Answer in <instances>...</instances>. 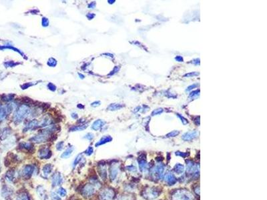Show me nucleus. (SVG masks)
<instances>
[{
	"label": "nucleus",
	"mask_w": 267,
	"mask_h": 200,
	"mask_svg": "<svg viewBox=\"0 0 267 200\" xmlns=\"http://www.w3.org/2000/svg\"><path fill=\"white\" fill-rule=\"evenodd\" d=\"M30 113V109L26 104H22L16 110L13 116V120L15 123H19L23 121Z\"/></svg>",
	"instance_id": "1"
},
{
	"label": "nucleus",
	"mask_w": 267,
	"mask_h": 200,
	"mask_svg": "<svg viewBox=\"0 0 267 200\" xmlns=\"http://www.w3.org/2000/svg\"><path fill=\"white\" fill-rule=\"evenodd\" d=\"M51 133H50L47 129H43L41 131L40 133H39L37 135H34L33 137L30 138V141L36 143H41L46 142L50 139V135Z\"/></svg>",
	"instance_id": "2"
},
{
	"label": "nucleus",
	"mask_w": 267,
	"mask_h": 200,
	"mask_svg": "<svg viewBox=\"0 0 267 200\" xmlns=\"http://www.w3.org/2000/svg\"><path fill=\"white\" fill-rule=\"evenodd\" d=\"M82 195L86 197H90L95 194L96 187L91 183H87L84 185L81 190Z\"/></svg>",
	"instance_id": "3"
},
{
	"label": "nucleus",
	"mask_w": 267,
	"mask_h": 200,
	"mask_svg": "<svg viewBox=\"0 0 267 200\" xmlns=\"http://www.w3.org/2000/svg\"><path fill=\"white\" fill-rule=\"evenodd\" d=\"M35 171V167L32 165H25L21 170V175L24 179H28L31 177Z\"/></svg>",
	"instance_id": "4"
},
{
	"label": "nucleus",
	"mask_w": 267,
	"mask_h": 200,
	"mask_svg": "<svg viewBox=\"0 0 267 200\" xmlns=\"http://www.w3.org/2000/svg\"><path fill=\"white\" fill-rule=\"evenodd\" d=\"M99 196L101 200H110L114 197V191L110 188H105L100 191Z\"/></svg>",
	"instance_id": "5"
},
{
	"label": "nucleus",
	"mask_w": 267,
	"mask_h": 200,
	"mask_svg": "<svg viewBox=\"0 0 267 200\" xmlns=\"http://www.w3.org/2000/svg\"><path fill=\"white\" fill-rule=\"evenodd\" d=\"M174 200H193V197L186 191H178L174 195Z\"/></svg>",
	"instance_id": "6"
},
{
	"label": "nucleus",
	"mask_w": 267,
	"mask_h": 200,
	"mask_svg": "<svg viewBox=\"0 0 267 200\" xmlns=\"http://www.w3.org/2000/svg\"><path fill=\"white\" fill-rule=\"evenodd\" d=\"M52 151L47 147H41L37 153L38 157L41 159H48L52 157Z\"/></svg>",
	"instance_id": "7"
},
{
	"label": "nucleus",
	"mask_w": 267,
	"mask_h": 200,
	"mask_svg": "<svg viewBox=\"0 0 267 200\" xmlns=\"http://www.w3.org/2000/svg\"><path fill=\"white\" fill-rule=\"evenodd\" d=\"M63 177L60 172H56L52 176V184L53 187H57L62 185Z\"/></svg>",
	"instance_id": "8"
},
{
	"label": "nucleus",
	"mask_w": 267,
	"mask_h": 200,
	"mask_svg": "<svg viewBox=\"0 0 267 200\" xmlns=\"http://www.w3.org/2000/svg\"><path fill=\"white\" fill-rule=\"evenodd\" d=\"M13 191L11 188H10L9 186L5 185L3 186L1 189V195L6 199H10L13 196Z\"/></svg>",
	"instance_id": "9"
},
{
	"label": "nucleus",
	"mask_w": 267,
	"mask_h": 200,
	"mask_svg": "<svg viewBox=\"0 0 267 200\" xmlns=\"http://www.w3.org/2000/svg\"><path fill=\"white\" fill-rule=\"evenodd\" d=\"M98 171L100 177L102 180H106L107 178V169H106V164L100 163L98 166Z\"/></svg>",
	"instance_id": "10"
},
{
	"label": "nucleus",
	"mask_w": 267,
	"mask_h": 200,
	"mask_svg": "<svg viewBox=\"0 0 267 200\" xmlns=\"http://www.w3.org/2000/svg\"><path fill=\"white\" fill-rule=\"evenodd\" d=\"M38 123H39V122H38L37 120H36V119L32 120V121L29 122V123H27V125H26V126L23 129V131L26 132V131H29V130L35 129L36 127H39V124Z\"/></svg>",
	"instance_id": "11"
},
{
	"label": "nucleus",
	"mask_w": 267,
	"mask_h": 200,
	"mask_svg": "<svg viewBox=\"0 0 267 200\" xmlns=\"http://www.w3.org/2000/svg\"><path fill=\"white\" fill-rule=\"evenodd\" d=\"M164 171V167L162 164H158L155 167L154 169V174L155 175L156 177H158V178H160L163 175Z\"/></svg>",
	"instance_id": "12"
},
{
	"label": "nucleus",
	"mask_w": 267,
	"mask_h": 200,
	"mask_svg": "<svg viewBox=\"0 0 267 200\" xmlns=\"http://www.w3.org/2000/svg\"><path fill=\"white\" fill-rule=\"evenodd\" d=\"M118 174V167L116 165H112L110 169V178L114 181L117 177Z\"/></svg>",
	"instance_id": "13"
},
{
	"label": "nucleus",
	"mask_w": 267,
	"mask_h": 200,
	"mask_svg": "<svg viewBox=\"0 0 267 200\" xmlns=\"http://www.w3.org/2000/svg\"><path fill=\"white\" fill-rule=\"evenodd\" d=\"M197 132L196 131H188L182 135V139H183L184 141H190V140L194 139V138L197 136Z\"/></svg>",
	"instance_id": "14"
},
{
	"label": "nucleus",
	"mask_w": 267,
	"mask_h": 200,
	"mask_svg": "<svg viewBox=\"0 0 267 200\" xmlns=\"http://www.w3.org/2000/svg\"><path fill=\"white\" fill-rule=\"evenodd\" d=\"M52 168H53V165L52 164L48 163L44 165V166L42 167V174L46 177H47L48 175H50L52 172Z\"/></svg>",
	"instance_id": "15"
},
{
	"label": "nucleus",
	"mask_w": 267,
	"mask_h": 200,
	"mask_svg": "<svg viewBox=\"0 0 267 200\" xmlns=\"http://www.w3.org/2000/svg\"><path fill=\"white\" fill-rule=\"evenodd\" d=\"M112 137L110 135H106L102 137L101 139H100L99 141H98L97 143H96L95 146L96 147H99V146L104 145V144H106L107 143H109V142L112 141Z\"/></svg>",
	"instance_id": "16"
},
{
	"label": "nucleus",
	"mask_w": 267,
	"mask_h": 200,
	"mask_svg": "<svg viewBox=\"0 0 267 200\" xmlns=\"http://www.w3.org/2000/svg\"><path fill=\"white\" fill-rule=\"evenodd\" d=\"M19 147L20 149L25 150V151H31L34 149L33 145L30 142H22V143H20Z\"/></svg>",
	"instance_id": "17"
},
{
	"label": "nucleus",
	"mask_w": 267,
	"mask_h": 200,
	"mask_svg": "<svg viewBox=\"0 0 267 200\" xmlns=\"http://www.w3.org/2000/svg\"><path fill=\"white\" fill-rule=\"evenodd\" d=\"M105 122L102 119H97L92 123V129L94 130V131H98V130L101 129L103 127Z\"/></svg>",
	"instance_id": "18"
},
{
	"label": "nucleus",
	"mask_w": 267,
	"mask_h": 200,
	"mask_svg": "<svg viewBox=\"0 0 267 200\" xmlns=\"http://www.w3.org/2000/svg\"><path fill=\"white\" fill-rule=\"evenodd\" d=\"M37 193L38 195L41 199L46 200L47 199V193H46V189L42 187V186H38L37 187Z\"/></svg>",
	"instance_id": "19"
},
{
	"label": "nucleus",
	"mask_w": 267,
	"mask_h": 200,
	"mask_svg": "<svg viewBox=\"0 0 267 200\" xmlns=\"http://www.w3.org/2000/svg\"><path fill=\"white\" fill-rule=\"evenodd\" d=\"M165 181H166V183L169 185H174V183L176 182V179L172 173H167L165 177Z\"/></svg>",
	"instance_id": "20"
},
{
	"label": "nucleus",
	"mask_w": 267,
	"mask_h": 200,
	"mask_svg": "<svg viewBox=\"0 0 267 200\" xmlns=\"http://www.w3.org/2000/svg\"><path fill=\"white\" fill-rule=\"evenodd\" d=\"M15 175H16V173L15 171V170H10L6 173L5 175V179L7 180L8 182L11 183V182H13L14 181L15 178Z\"/></svg>",
	"instance_id": "21"
},
{
	"label": "nucleus",
	"mask_w": 267,
	"mask_h": 200,
	"mask_svg": "<svg viewBox=\"0 0 267 200\" xmlns=\"http://www.w3.org/2000/svg\"><path fill=\"white\" fill-rule=\"evenodd\" d=\"M74 148L73 146H71V147H68L65 151L63 152V153L61 155V157L63 158V159H67V158H69L70 156L72 155V153H73Z\"/></svg>",
	"instance_id": "22"
},
{
	"label": "nucleus",
	"mask_w": 267,
	"mask_h": 200,
	"mask_svg": "<svg viewBox=\"0 0 267 200\" xmlns=\"http://www.w3.org/2000/svg\"><path fill=\"white\" fill-rule=\"evenodd\" d=\"M12 49V50H13L14 51H16V52H17L18 53H19L20 55H21L22 57H25V55H24V53H23V52H22L21 50H19V49H18L17 48H15V47H14L13 46H12V45H0V49H1V50H3V49Z\"/></svg>",
	"instance_id": "23"
},
{
	"label": "nucleus",
	"mask_w": 267,
	"mask_h": 200,
	"mask_svg": "<svg viewBox=\"0 0 267 200\" xmlns=\"http://www.w3.org/2000/svg\"><path fill=\"white\" fill-rule=\"evenodd\" d=\"M124 105L121 103H112L108 107V109L110 111H116V110H119L124 107Z\"/></svg>",
	"instance_id": "24"
},
{
	"label": "nucleus",
	"mask_w": 267,
	"mask_h": 200,
	"mask_svg": "<svg viewBox=\"0 0 267 200\" xmlns=\"http://www.w3.org/2000/svg\"><path fill=\"white\" fill-rule=\"evenodd\" d=\"M7 111L6 107H4L1 104H0V121H2L5 119L6 116L7 115Z\"/></svg>",
	"instance_id": "25"
},
{
	"label": "nucleus",
	"mask_w": 267,
	"mask_h": 200,
	"mask_svg": "<svg viewBox=\"0 0 267 200\" xmlns=\"http://www.w3.org/2000/svg\"><path fill=\"white\" fill-rule=\"evenodd\" d=\"M15 200H30V197L26 192L23 191L18 194Z\"/></svg>",
	"instance_id": "26"
},
{
	"label": "nucleus",
	"mask_w": 267,
	"mask_h": 200,
	"mask_svg": "<svg viewBox=\"0 0 267 200\" xmlns=\"http://www.w3.org/2000/svg\"><path fill=\"white\" fill-rule=\"evenodd\" d=\"M83 157H84L82 153H80L79 155H78L77 156H76V158L74 160V161L72 162V167L75 168L76 166L78 165V164H79L80 163H81L82 160L83 159Z\"/></svg>",
	"instance_id": "27"
},
{
	"label": "nucleus",
	"mask_w": 267,
	"mask_h": 200,
	"mask_svg": "<svg viewBox=\"0 0 267 200\" xmlns=\"http://www.w3.org/2000/svg\"><path fill=\"white\" fill-rule=\"evenodd\" d=\"M138 164H139V167L140 169L142 171H146V170L148 169V165L146 161L144 160V159H140L139 161H138Z\"/></svg>",
	"instance_id": "28"
},
{
	"label": "nucleus",
	"mask_w": 267,
	"mask_h": 200,
	"mask_svg": "<svg viewBox=\"0 0 267 200\" xmlns=\"http://www.w3.org/2000/svg\"><path fill=\"white\" fill-rule=\"evenodd\" d=\"M87 124H85V125H75V126H72L70 128V131H82V130L85 129L86 127H87Z\"/></svg>",
	"instance_id": "29"
},
{
	"label": "nucleus",
	"mask_w": 267,
	"mask_h": 200,
	"mask_svg": "<svg viewBox=\"0 0 267 200\" xmlns=\"http://www.w3.org/2000/svg\"><path fill=\"white\" fill-rule=\"evenodd\" d=\"M148 198H155L156 196H158V192L155 189H150L149 191L146 192V195Z\"/></svg>",
	"instance_id": "30"
},
{
	"label": "nucleus",
	"mask_w": 267,
	"mask_h": 200,
	"mask_svg": "<svg viewBox=\"0 0 267 200\" xmlns=\"http://www.w3.org/2000/svg\"><path fill=\"white\" fill-rule=\"evenodd\" d=\"M174 171H175L176 173H177L178 174H182L183 173L184 171V166L182 165V164L178 163L175 165V167H174Z\"/></svg>",
	"instance_id": "31"
},
{
	"label": "nucleus",
	"mask_w": 267,
	"mask_h": 200,
	"mask_svg": "<svg viewBox=\"0 0 267 200\" xmlns=\"http://www.w3.org/2000/svg\"><path fill=\"white\" fill-rule=\"evenodd\" d=\"M56 193H57L61 197H64L67 195V191H66V189H65V188H64L62 187H60L58 188L57 191H56Z\"/></svg>",
	"instance_id": "32"
},
{
	"label": "nucleus",
	"mask_w": 267,
	"mask_h": 200,
	"mask_svg": "<svg viewBox=\"0 0 267 200\" xmlns=\"http://www.w3.org/2000/svg\"><path fill=\"white\" fill-rule=\"evenodd\" d=\"M57 63H58L57 60L55 59L53 57L50 58L47 62V64L50 66V67H56V65H57Z\"/></svg>",
	"instance_id": "33"
},
{
	"label": "nucleus",
	"mask_w": 267,
	"mask_h": 200,
	"mask_svg": "<svg viewBox=\"0 0 267 200\" xmlns=\"http://www.w3.org/2000/svg\"><path fill=\"white\" fill-rule=\"evenodd\" d=\"M18 64H19V63H17V62H15L13 61H5V63H4V65H5L6 67H13L18 65Z\"/></svg>",
	"instance_id": "34"
},
{
	"label": "nucleus",
	"mask_w": 267,
	"mask_h": 200,
	"mask_svg": "<svg viewBox=\"0 0 267 200\" xmlns=\"http://www.w3.org/2000/svg\"><path fill=\"white\" fill-rule=\"evenodd\" d=\"M94 153V148L92 147V146H89L87 149H86V151H84V153L86 154L87 156H90L92 155Z\"/></svg>",
	"instance_id": "35"
},
{
	"label": "nucleus",
	"mask_w": 267,
	"mask_h": 200,
	"mask_svg": "<svg viewBox=\"0 0 267 200\" xmlns=\"http://www.w3.org/2000/svg\"><path fill=\"white\" fill-rule=\"evenodd\" d=\"M51 198L52 200H61V197L56 192L51 193Z\"/></svg>",
	"instance_id": "36"
},
{
	"label": "nucleus",
	"mask_w": 267,
	"mask_h": 200,
	"mask_svg": "<svg viewBox=\"0 0 267 200\" xmlns=\"http://www.w3.org/2000/svg\"><path fill=\"white\" fill-rule=\"evenodd\" d=\"M36 83H34V82H29V83H25L22 85L21 87L22 88V89H27L28 87H31V86L33 85L34 84H35Z\"/></svg>",
	"instance_id": "37"
},
{
	"label": "nucleus",
	"mask_w": 267,
	"mask_h": 200,
	"mask_svg": "<svg viewBox=\"0 0 267 200\" xmlns=\"http://www.w3.org/2000/svg\"><path fill=\"white\" fill-rule=\"evenodd\" d=\"M164 111V109L162 108H158V109H156L155 110H154L152 113V115H160V113H162V112Z\"/></svg>",
	"instance_id": "38"
},
{
	"label": "nucleus",
	"mask_w": 267,
	"mask_h": 200,
	"mask_svg": "<svg viewBox=\"0 0 267 200\" xmlns=\"http://www.w3.org/2000/svg\"><path fill=\"white\" fill-rule=\"evenodd\" d=\"M41 25L43 27H48L49 25V20L47 17H43L41 19Z\"/></svg>",
	"instance_id": "39"
},
{
	"label": "nucleus",
	"mask_w": 267,
	"mask_h": 200,
	"mask_svg": "<svg viewBox=\"0 0 267 200\" xmlns=\"http://www.w3.org/2000/svg\"><path fill=\"white\" fill-rule=\"evenodd\" d=\"M64 142L63 141H61L58 142V143L56 144V149H57V150H58V151H61V150H62V149L64 148Z\"/></svg>",
	"instance_id": "40"
},
{
	"label": "nucleus",
	"mask_w": 267,
	"mask_h": 200,
	"mask_svg": "<svg viewBox=\"0 0 267 200\" xmlns=\"http://www.w3.org/2000/svg\"><path fill=\"white\" fill-rule=\"evenodd\" d=\"M200 95V90L198 89V90H196V91H192L191 93H190L189 97H192V98L196 97L198 95Z\"/></svg>",
	"instance_id": "41"
},
{
	"label": "nucleus",
	"mask_w": 267,
	"mask_h": 200,
	"mask_svg": "<svg viewBox=\"0 0 267 200\" xmlns=\"http://www.w3.org/2000/svg\"><path fill=\"white\" fill-rule=\"evenodd\" d=\"M94 135L93 133H88L86 134L85 136H84V139H86L89 140V141H92V140L94 139Z\"/></svg>",
	"instance_id": "42"
},
{
	"label": "nucleus",
	"mask_w": 267,
	"mask_h": 200,
	"mask_svg": "<svg viewBox=\"0 0 267 200\" xmlns=\"http://www.w3.org/2000/svg\"><path fill=\"white\" fill-rule=\"evenodd\" d=\"M177 115H178V117L180 118V119H181V121H182V123L184 124V125H186V124H187L188 122V120L186 119L185 117H184L183 116L180 115V114L179 113H177Z\"/></svg>",
	"instance_id": "43"
},
{
	"label": "nucleus",
	"mask_w": 267,
	"mask_h": 200,
	"mask_svg": "<svg viewBox=\"0 0 267 200\" xmlns=\"http://www.w3.org/2000/svg\"><path fill=\"white\" fill-rule=\"evenodd\" d=\"M199 75V73L198 72H191V73H186L184 75V77H193V76H196Z\"/></svg>",
	"instance_id": "44"
},
{
	"label": "nucleus",
	"mask_w": 267,
	"mask_h": 200,
	"mask_svg": "<svg viewBox=\"0 0 267 200\" xmlns=\"http://www.w3.org/2000/svg\"><path fill=\"white\" fill-rule=\"evenodd\" d=\"M48 87L49 88L50 90H51L52 91H55L56 90V86L54 85V84L52 83H49L48 85Z\"/></svg>",
	"instance_id": "45"
},
{
	"label": "nucleus",
	"mask_w": 267,
	"mask_h": 200,
	"mask_svg": "<svg viewBox=\"0 0 267 200\" xmlns=\"http://www.w3.org/2000/svg\"><path fill=\"white\" fill-rule=\"evenodd\" d=\"M178 134H179V131H172L168 134L167 137H175V136L178 135Z\"/></svg>",
	"instance_id": "46"
},
{
	"label": "nucleus",
	"mask_w": 267,
	"mask_h": 200,
	"mask_svg": "<svg viewBox=\"0 0 267 200\" xmlns=\"http://www.w3.org/2000/svg\"><path fill=\"white\" fill-rule=\"evenodd\" d=\"M120 70V67L119 66H116L114 68V69L112 70V71L110 72V73L108 74V75H113L114 74H115L116 73H117V72L119 71Z\"/></svg>",
	"instance_id": "47"
},
{
	"label": "nucleus",
	"mask_w": 267,
	"mask_h": 200,
	"mask_svg": "<svg viewBox=\"0 0 267 200\" xmlns=\"http://www.w3.org/2000/svg\"><path fill=\"white\" fill-rule=\"evenodd\" d=\"M13 95H11V94H10V95H7L4 96L3 99L4 100V101H11V100L13 99Z\"/></svg>",
	"instance_id": "48"
},
{
	"label": "nucleus",
	"mask_w": 267,
	"mask_h": 200,
	"mask_svg": "<svg viewBox=\"0 0 267 200\" xmlns=\"http://www.w3.org/2000/svg\"><path fill=\"white\" fill-rule=\"evenodd\" d=\"M190 63H193L194 64V65H200V59L199 58H196V59H194L192 60V61H191V62H190Z\"/></svg>",
	"instance_id": "49"
},
{
	"label": "nucleus",
	"mask_w": 267,
	"mask_h": 200,
	"mask_svg": "<svg viewBox=\"0 0 267 200\" xmlns=\"http://www.w3.org/2000/svg\"><path fill=\"white\" fill-rule=\"evenodd\" d=\"M197 86H198L197 84H193V85H191L188 86V87H187V89H186V91H190V90L193 89L194 88H196V87H197Z\"/></svg>",
	"instance_id": "50"
},
{
	"label": "nucleus",
	"mask_w": 267,
	"mask_h": 200,
	"mask_svg": "<svg viewBox=\"0 0 267 200\" xmlns=\"http://www.w3.org/2000/svg\"><path fill=\"white\" fill-rule=\"evenodd\" d=\"M95 16L96 15L93 13H89L86 15V17H88V19H92L94 17H95Z\"/></svg>",
	"instance_id": "51"
},
{
	"label": "nucleus",
	"mask_w": 267,
	"mask_h": 200,
	"mask_svg": "<svg viewBox=\"0 0 267 200\" xmlns=\"http://www.w3.org/2000/svg\"><path fill=\"white\" fill-rule=\"evenodd\" d=\"M174 59H175L176 61H177L178 62H183L184 61L183 57H182V56H180V55H177L176 57H175Z\"/></svg>",
	"instance_id": "52"
},
{
	"label": "nucleus",
	"mask_w": 267,
	"mask_h": 200,
	"mask_svg": "<svg viewBox=\"0 0 267 200\" xmlns=\"http://www.w3.org/2000/svg\"><path fill=\"white\" fill-rule=\"evenodd\" d=\"M100 103H100V101H96L93 102V103H92L91 105H92V107H98V106H99L100 105Z\"/></svg>",
	"instance_id": "53"
},
{
	"label": "nucleus",
	"mask_w": 267,
	"mask_h": 200,
	"mask_svg": "<svg viewBox=\"0 0 267 200\" xmlns=\"http://www.w3.org/2000/svg\"><path fill=\"white\" fill-rule=\"evenodd\" d=\"M176 155L182 156V157H185L187 155V153H182V152H180V151H177L176 153Z\"/></svg>",
	"instance_id": "54"
},
{
	"label": "nucleus",
	"mask_w": 267,
	"mask_h": 200,
	"mask_svg": "<svg viewBox=\"0 0 267 200\" xmlns=\"http://www.w3.org/2000/svg\"><path fill=\"white\" fill-rule=\"evenodd\" d=\"M88 7L90 9H94L96 7V2H92L88 5Z\"/></svg>",
	"instance_id": "55"
},
{
	"label": "nucleus",
	"mask_w": 267,
	"mask_h": 200,
	"mask_svg": "<svg viewBox=\"0 0 267 200\" xmlns=\"http://www.w3.org/2000/svg\"><path fill=\"white\" fill-rule=\"evenodd\" d=\"M127 169H128V170H129V171H136V167H134V166H133V165L128 166V167H127Z\"/></svg>",
	"instance_id": "56"
},
{
	"label": "nucleus",
	"mask_w": 267,
	"mask_h": 200,
	"mask_svg": "<svg viewBox=\"0 0 267 200\" xmlns=\"http://www.w3.org/2000/svg\"><path fill=\"white\" fill-rule=\"evenodd\" d=\"M72 117H73L74 119H76V118H78V115H77V113H72Z\"/></svg>",
	"instance_id": "57"
},
{
	"label": "nucleus",
	"mask_w": 267,
	"mask_h": 200,
	"mask_svg": "<svg viewBox=\"0 0 267 200\" xmlns=\"http://www.w3.org/2000/svg\"><path fill=\"white\" fill-rule=\"evenodd\" d=\"M77 107H78V108H80V109H84V105H82V104H78Z\"/></svg>",
	"instance_id": "58"
},
{
	"label": "nucleus",
	"mask_w": 267,
	"mask_h": 200,
	"mask_svg": "<svg viewBox=\"0 0 267 200\" xmlns=\"http://www.w3.org/2000/svg\"><path fill=\"white\" fill-rule=\"evenodd\" d=\"M78 75H79L80 77L81 78V79H84V75H82V74L79 73V74H78Z\"/></svg>",
	"instance_id": "59"
},
{
	"label": "nucleus",
	"mask_w": 267,
	"mask_h": 200,
	"mask_svg": "<svg viewBox=\"0 0 267 200\" xmlns=\"http://www.w3.org/2000/svg\"><path fill=\"white\" fill-rule=\"evenodd\" d=\"M108 2H109V3H111V4H112V3H114V2H115V0H113V1H110V0H109V1H108Z\"/></svg>",
	"instance_id": "60"
}]
</instances>
